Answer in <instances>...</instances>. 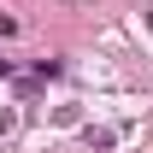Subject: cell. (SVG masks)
<instances>
[{"mask_svg": "<svg viewBox=\"0 0 153 153\" xmlns=\"http://www.w3.org/2000/svg\"><path fill=\"white\" fill-rule=\"evenodd\" d=\"M6 130H12V118H6V112H0V135H6Z\"/></svg>", "mask_w": 153, "mask_h": 153, "instance_id": "1", "label": "cell"}]
</instances>
